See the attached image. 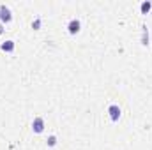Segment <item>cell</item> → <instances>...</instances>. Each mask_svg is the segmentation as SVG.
Masks as SVG:
<instances>
[{
	"instance_id": "cell-1",
	"label": "cell",
	"mask_w": 152,
	"mask_h": 150,
	"mask_svg": "<svg viewBox=\"0 0 152 150\" xmlns=\"http://www.w3.org/2000/svg\"><path fill=\"white\" fill-rule=\"evenodd\" d=\"M44 127H46V125H44V118H42V117H36L34 122H32V131H34L36 134H41V133L44 131Z\"/></svg>"
},
{
	"instance_id": "cell-2",
	"label": "cell",
	"mask_w": 152,
	"mask_h": 150,
	"mask_svg": "<svg viewBox=\"0 0 152 150\" xmlns=\"http://www.w3.org/2000/svg\"><path fill=\"white\" fill-rule=\"evenodd\" d=\"M12 20V14H11V9L7 5H0V21L2 23H9Z\"/></svg>"
},
{
	"instance_id": "cell-3",
	"label": "cell",
	"mask_w": 152,
	"mask_h": 150,
	"mask_svg": "<svg viewBox=\"0 0 152 150\" xmlns=\"http://www.w3.org/2000/svg\"><path fill=\"white\" fill-rule=\"evenodd\" d=\"M108 113H110V118H112L113 122H118V118H120V115H122L120 108H118L117 104H110V106H108Z\"/></svg>"
},
{
	"instance_id": "cell-4",
	"label": "cell",
	"mask_w": 152,
	"mask_h": 150,
	"mask_svg": "<svg viewBox=\"0 0 152 150\" xmlns=\"http://www.w3.org/2000/svg\"><path fill=\"white\" fill-rule=\"evenodd\" d=\"M80 28H81V23L78 21V20H71L69 23H67V30H69V34H78L80 32Z\"/></svg>"
},
{
	"instance_id": "cell-5",
	"label": "cell",
	"mask_w": 152,
	"mask_h": 150,
	"mask_svg": "<svg viewBox=\"0 0 152 150\" xmlns=\"http://www.w3.org/2000/svg\"><path fill=\"white\" fill-rule=\"evenodd\" d=\"M0 48H2V51H7V53H11V51H14V41L7 39V41H4V42L0 44Z\"/></svg>"
},
{
	"instance_id": "cell-6",
	"label": "cell",
	"mask_w": 152,
	"mask_h": 150,
	"mask_svg": "<svg viewBox=\"0 0 152 150\" xmlns=\"http://www.w3.org/2000/svg\"><path fill=\"white\" fill-rule=\"evenodd\" d=\"M151 9H152V4H151V2H142V5H140V11H142V14H147Z\"/></svg>"
},
{
	"instance_id": "cell-7",
	"label": "cell",
	"mask_w": 152,
	"mask_h": 150,
	"mask_svg": "<svg viewBox=\"0 0 152 150\" xmlns=\"http://www.w3.org/2000/svg\"><path fill=\"white\" fill-rule=\"evenodd\" d=\"M46 143H48V147H55V145H57V136H55V134H51V136L48 138V141H46Z\"/></svg>"
},
{
	"instance_id": "cell-8",
	"label": "cell",
	"mask_w": 152,
	"mask_h": 150,
	"mask_svg": "<svg viewBox=\"0 0 152 150\" xmlns=\"http://www.w3.org/2000/svg\"><path fill=\"white\" fill-rule=\"evenodd\" d=\"M39 27H41V20H36V21H34V23H32V28H36V30H39Z\"/></svg>"
},
{
	"instance_id": "cell-9",
	"label": "cell",
	"mask_w": 152,
	"mask_h": 150,
	"mask_svg": "<svg viewBox=\"0 0 152 150\" xmlns=\"http://www.w3.org/2000/svg\"><path fill=\"white\" fill-rule=\"evenodd\" d=\"M2 32H4V28H2V23H0V34H2Z\"/></svg>"
}]
</instances>
